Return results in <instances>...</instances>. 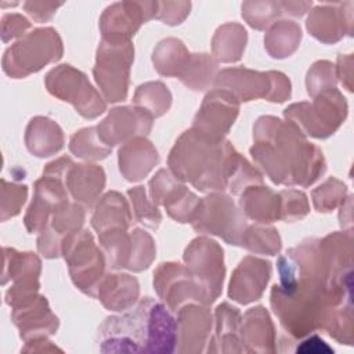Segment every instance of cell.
Returning <instances> with one entry per match:
<instances>
[{
    "mask_svg": "<svg viewBox=\"0 0 354 354\" xmlns=\"http://www.w3.org/2000/svg\"><path fill=\"white\" fill-rule=\"evenodd\" d=\"M253 141L250 155L274 184L310 187L326 170L322 151L288 120L260 116Z\"/></svg>",
    "mask_w": 354,
    "mask_h": 354,
    "instance_id": "obj_1",
    "label": "cell"
},
{
    "mask_svg": "<svg viewBox=\"0 0 354 354\" xmlns=\"http://www.w3.org/2000/svg\"><path fill=\"white\" fill-rule=\"evenodd\" d=\"M242 159L228 140H213L189 129L177 138L167 165L178 180L201 192H223Z\"/></svg>",
    "mask_w": 354,
    "mask_h": 354,
    "instance_id": "obj_2",
    "label": "cell"
},
{
    "mask_svg": "<svg viewBox=\"0 0 354 354\" xmlns=\"http://www.w3.org/2000/svg\"><path fill=\"white\" fill-rule=\"evenodd\" d=\"M64 54L62 40L53 28H37L11 44L3 55L1 66L7 76L24 79L43 66L58 61Z\"/></svg>",
    "mask_w": 354,
    "mask_h": 354,
    "instance_id": "obj_3",
    "label": "cell"
},
{
    "mask_svg": "<svg viewBox=\"0 0 354 354\" xmlns=\"http://www.w3.org/2000/svg\"><path fill=\"white\" fill-rule=\"evenodd\" d=\"M283 116L304 136L324 140L343 124L347 116V102L343 94L332 87L315 95L313 102L289 105Z\"/></svg>",
    "mask_w": 354,
    "mask_h": 354,
    "instance_id": "obj_4",
    "label": "cell"
},
{
    "mask_svg": "<svg viewBox=\"0 0 354 354\" xmlns=\"http://www.w3.org/2000/svg\"><path fill=\"white\" fill-rule=\"evenodd\" d=\"M152 301L144 297L134 310L105 318L98 329L100 351L148 353Z\"/></svg>",
    "mask_w": 354,
    "mask_h": 354,
    "instance_id": "obj_5",
    "label": "cell"
},
{
    "mask_svg": "<svg viewBox=\"0 0 354 354\" xmlns=\"http://www.w3.org/2000/svg\"><path fill=\"white\" fill-rule=\"evenodd\" d=\"M216 88L230 91L239 102L264 98L283 102L290 98L292 86L288 76L278 71L259 72L248 68H225L214 79Z\"/></svg>",
    "mask_w": 354,
    "mask_h": 354,
    "instance_id": "obj_6",
    "label": "cell"
},
{
    "mask_svg": "<svg viewBox=\"0 0 354 354\" xmlns=\"http://www.w3.org/2000/svg\"><path fill=\"white\" fill-rule=\"evenodd\" d=\"M61 254L75 286L84 295L95 297L97 288L105 275L106 260L101 248L95 245L93 234L88 230H80L65 236Z\"/></svg>",
    "mask_w": 354,
    "mask_h": 354,
    "instance_id": "obj_7",
    "label": "cell"
},
{
    "mask_svg": "<svg viewBox=\"0 0 354 354\" xmlns=\"http://www.w3.org/2000/svg\"><path fill=\"white\" fill-rule=\"evenodd\" d=\"M134 61V47L130 41L101 40L97 48L93 75L104 100L119 102L126 100L130 83V68Z\"/></svg>",
    "mask_w": 354,
    "mask_h": 354,
    "instance_id": "obj_8",
    "label": "cell"
},
{
    "mask_svg": "<svg viewBox=\"0 0 354 354\" xmlns=\"http://www.w3.org/2000/svg\"><path fill=\"white\" fill-rule=\"evenodd\" d=\"M191 224L196 232L220 236L235 246L241 245L248 227L242 210L223 192H210V195L202 198Z\"/></svg>",
    "mask_w": 354,
    "mask_h": 354,
    "instance_id": "obj_9",
    "label": "cell"
},
{
    "mask_svg": "<svg viewBox=\"0 0 354 354\" xmlns=\"http://www.w3.org/2000/svg\"><path fill=\"white\" fill-rule=\"evenodd\" d=\"M46 87L55 98L69 102L86 119H95L106 109L105 100L88 82L87 76L71 66L58 65L44 77Z\"/></svg>",
    "mask_w": 354,
    "mask_h": 354,
    "instance_id": "obj_10",
    "label": "cell"
},
{
    "mask_svg": "<svg viewBox=\"0 0 354 354\" xmlns=\"http://www.w3.org/2000/svg\"><path fill=\"white\" fill-rule=\"evenodd\" d=\"M153 288L159 299L173 313H177L188 303L206 306L213 303L188 267L180 263L169 261L159 264L153 271Z\"/></svg>",
    "mask_w": 354,
    "mask_h": 354,
    "instance_id": "obj_11",
    "label": "cell"
},
{
    "mask_svg": "<svg viewBox=\"0 0 354 354\" xmlns=\"http://www.w3.org/2000/svg\"><path fill=\"white\" fill-rule=\"evenodd\" d=\"M184 261L194 278L214 301L221 295L225 277L223 248L214 239L198 236L187 246Z\"/></svg>",
    "mask_w": 354,
    "mask_h": 354,
    "instance_id": "obj_12",
    "label": "cell"
},
{
    "mask_svg": "<svg viewBox=\"0 0 354 354\" xmlns=\"http://www.w3.org/2000/svg\"><path fill=\"white\" fill-rule=\"evenodd\" d=\"M158 1H120L105 8L100 18L102 40L130 41L140 26L155 18Z\"/></svg>",
    "mask_w": 354,
    "mask_h": 354,
    "instance_id": "obj_13",
    "label": "cell"
},
{
    "mask_svg": "<svg viewBox=\"0 0 354 354\" xmlns=\"http://www.w3.org/2000/svg\"><path fill=\"white\" fill-rule=\"evenodd\" d=\"M4 266L1 274V285L12 281V285L6 292V303H12L25 299L30 295L39 293L41 272V261L37 254L32 252H18L12 248H3Z\"/></svg>",
    "mask_w": 354,
    "mask_h": 354,
    "instance_id": "obj_14",
    "label": "cell"
},
{
    "mask_svg": "<svg viewBox=\"0 0 354 354\" xmlns=\"http://www.w3.org/2000/svg\"><path fill=\"white\" fill-rule=\"evenodd\" d=\"M239 113V101L227 90L209 91L196 112L192 127L213 140H224Z\"/></svg>",
    "mask_w": 354,
    "mask_h": 354,
    "instance_id": "obj_15",
    "label": "cell"
},
{
    "mask_svg": "<svg viewBox=\"0 0 354 354\" xmlns=\"http://www.w3.org/2000/svg\"><path fill=\"white\" fill-rule=\"evenodd\" d=\"M153 118L137 106H116L97 127L98 137L108 147L126 144L136 137H145L152 130Z\"/></svg>",
    "mask_w": 354,
    "mask_h": 354,
    "instance_id": "obj_16",
    "label": "cell"
},
{
    "mask_svg": "<svg viewBox=\"0 0 354 354\" xmlns=\"http://www.w3.org/2000/svg\"><path fill=\"white\" fill-rule=\"evenodd\" d=\"M10 307L12 308L11 319L24 342L54 335L59 326V321L51 311L47 299L39 293L21 299Z\"/></svg>",
    "mask_w": 354,
    "mask_h": 354,
    "instance_id": "obj_17",
    "label": "cell"
},
{
    "mask_svg": "<svg viewBox=\"0 0 354 354\" xmlns=\"http://www.w3.org/2000/svg\"><path fill=\"white\" fill-rule=\"evenodd\" d=\"M33 199L26 210L24 223L28 232H41L53 213L64 203L69 202L68 189L65 187L64 178L58 176L44 174L35 183Z\"/></svg>",
    "mask_w": 354,
    "mask_h": 354,
    "instance_id": "obj_18",
    "label": "cell"
},
{
    "mask_svg": "<svg viewBox=\"0 0 354 354\" xmlns=\"http://www.w3.org/2000/svg\"><path fill=\"white\" fill-rule=\"evenodd\" d=\"M213 318L209 306L188 303L177 311V344L181 354H199L206 351L210 340Z\"/></svg>",
    "mask_w": 354,
    "mask_h": 354,
    "instance_id": "obj_19",
    "label": "cell"
},
{
    "mask_svg": "<svg viewBox=\"0 0 354 354\" xmlns=\"http://www.w3.org/2000/svg\"><path fill=\"white\" fill-rule=\"evenodd\" d=\"M353 3H326L317 6L310 11L306 26L313 37L333 44L343 39L344 35H353Z\"/></svg>",
    "mask_w": 354,
    "mask_h": 354,
    "instance_id": "obj_20",
    "label": "cell"
},
{
    "mask_svg": "<svg viewBox=\"0 0 354 354\" xmlns=\"http://www.w3.org/2000/svg\"><path fill=\"white\" fill-rule=\"evenodd\" d=\"M84 218V206L80 203L66 202L61 205L53 213L47 227L39 234L37 250L47 259L58 257L65 236L80 231Z\"/></svg>",
    "mask_w": 354,
    "mask_h": 354,
    "instance_id": "obj_21",
    "label": "cell"
},
{
    "mask_svg": "<svg viewBox=\"0 0 354 354\" xmlns=\"http://www.w3.org/2000/svg\"><path fill=\"white\" fill-rule=\"evenodd\" d=\"M271 277V263L254 256H246L234 270L230 285L228 297L249 304L259 300Z\"/></svg>",
    "mask_w": 354,
    "mask_h": 354,
    "instance_id": "obj_22",
    "label": "cell"
},
{
    "mask_svg": "<svg viewBox=\"0 0 354 354\" xmlns=\"http://www.w3.org/2000/svg\"><path fill=\"white\" fill-rule=\"evenodd\" d=\"M71 196L84 207H93L105 187V171L98 165L71 163L64 176Z\"/></svg>",
    "mask_w": 354,
    "mask_h": 354,
    "instance_id": "obj_23",
    "label": "cell"
},
{
    "mask_svg": "<svg viewBox=\"0 0 354 354\" xmlns=\"http://www.w3.org/2000/svg\"><path fill=\"white\" fill-rule=\"evenodd\" d=\"M243 353H275V328L268 311L263 306L249 308L241 324Z\"/></svg>",
    "mask_w": 354,
    "mask_h": 354,
    "instance_id": "obj_24",
    "label": "cell"
},
{
    "mask_svg": "<svg viewBox=\"0 0 354 354\" xmlns=\"http://www.w3.org/2000/svg\"><path fill=\"white\" fill-rule=\"evenodd\" d=\"M214 321L216 330L207 343L206 353H243L241 340L242 315L239 310L230 303H221L214 311Z\"/></svg>",
    "mask_w": 354,
    "mask_h": 354,
    "instance_id": "obj_25",
    "label": "cell"
},
{
    "mask_svg": "<svg viewBox=\"0 0 354 354\" xmlns=\"http://www.w3.org/2000/svg\"><path fill=\"white\" fill-rule=\"evenodd\" d=\"M119 170L127 181H140L159 162V153L145 137H136L123 144L118 152Z\"/></svg>",
    "mask_w": 354,
    "mask_h": 354,
    "instance_id": "obj_26",
    "label": "cell"
},
{
    "mask_svg": "<svg viewBox=\"0 0 354 354\" xmlns=\"http://www.w3.org/2000/svg\"><path fill=\"white\" fill-rule=\"evenodd\" d=\"M140 285L137 278L129 274H106L101 279L97 295L98 300L106 310L127 311L138 300Z\"/></svg>",
    "mask_w": 354,
    "mask_h": 354,
    "instance_id": "obj_27",
    "label": "cell"
},
{
    "mask_svg": "<svg viewBox=\"0 0 354 354\" xmlns=\"http://www.w3.org/2000/svg\"><path fill=\"white\" fill-rule=\"evenodd\" d=\"M25 144L33 156L47 158L64 148L65 136L62 129L53 119L35 116L26 126Z\"/></svg>",
    "mask_w": 354,
    "mask_h": 354,
    "instance_id": "obj_28",
    "label": "cell"
},
{
    "mask_svg": "<svg viewBox=\"0 0 354 354\" xmlns=\"http://www.w3.org/2000/svg\"><path fill=\"white\" fill-rule=\"evenodd\" d=\"M239 207L246 218L259 224L279 220V195L263 184L246 188L241 194Z\"/></svg>",
    "mask_w": 354,
    "mask_h": 354,
    "instance_id": "obj_29",
    "label": "cell"
},
{
    "mask_svg": "<svg viewBox=\"0 0 354 354\" xmlns=\"http://www.w3.org/2000/svg\"><path fill=\"white\" fill-rule=\"evenodd\" d=\"M131 220L133 216L130 206L123 195L118 191H109L98 201L91 217V225L98 234H101L112 228L127 230Z\"/></svg>",
    "mask_w": 354,
    "mask_h": 354,
    "instance_id": "obj_30",
    "label": "cell"
},
{
    "mask_svg": "<svg viewBox=\"0 0 354 354\" xmlns=\"http://www.w3.org/2000/svg\"><path fill=\"white\" fill-rule=\"evenodd\" d=\"M248 43L246 29L236 22H228L217 28L212 39V51L216 61L230 64L242 58Z\"/></svg>",
    "mask_w": 354,
    "mask_h": 354,
    "instance_id": "obj_31",
    "label": "cell"
},
{
    "mask_svg": "<svg viewBox=\"0 0 354 354\" xmlns=\"http://www.w3.org/2000/svg\"><path fill=\"white\" fill-rule=\"evenodd\" d=\"M189 57L191 53L181 40L167 37L160 40L153 48L152 62L159 75L166 77H180Z\"/></svg>",
    "mask_w": 354,
    "mask_h": 354,
    "instance_id": "obj_32",
    "label": "cell"
},
{
    "mask_svg": "<svg viewBox=\"0 0 354 354\" xmlns=\"http://www.w3.org/2000/svg\"><path fill=\"white\" fill-rule=\"evenodd\" d=\"M301 29L293 21L274 22L264 36V47L267 53L277 59L290 57L300 46Z\"/></svg>",
    "mask_w": 354,
    "mask_h": 354,
    "instance_id": "obj_33",
    "label": "cell"
},
{
    "mask_svg": "<svg viewBox=\"0 0 354 354\" xmlns=\"http://www.w3.org/2000/svg\"><path fill=\"white\" fill-rule=\"evenodd\" d=\"M218 73V64L214 57L201 53L191 54L187 66L180 75V80L184 86L194 91H203L209 88Z\"/></svg>",
    "mask_w": 354,
    "mask_h": 354,
    "instance_id": "obj_34",
    "label": "cell"
},
{
    "mask_svg": "<svg viewBox=\"0 0 354 354\" xmlns=\"http://www.w3.org/2000/svg\"><path fill=\"white\" fill-rule=\"evenodd\" d=\"M149 196L151 201L158 206H165L166 210L171 209L189 189L178 180L170 170L160 169L149 180Z\"/></svg>",
    "mask_w": 354,
    "mask_h": 354,
    "instance_id": "obj_35",
    "label": "cell"
},
{
    "mask_svg": "<svg viewBox=\"0 0 354 354\" xmlns=\"http://www.w3.org/2000/svg\"><path fill=\"white\" fill-rule=\"evenodd\" d=\"M98 241L108 267L112 270L127 268L131 249V239L127 230L112 228L104 231L98 234Z\"/></svg>",
    "mask_w": 354,
    "mask_h": 354,
    "instance_id": "obj_36",
    "label": "cell"
},
{
    "mask_svg": "<svg viewBox=\"0 0 354 354\" xmlns=\"http://www.w3.org/2000/svg\"><path fill=\"white\" fill-rule=\"evenodd\" d=\"M133 104L148 112L152 118H159L170 109L171 94L162 82H147L137 87Z\"/></svg>",
    "mask_w": 354,
    "mask_h": 354,
    "instance_id": "obj_37",
    "label": "cell"
},
{
    "mask_svg": "<svg viewBox=\"0 0 354 354\" xmlns=\"http://www.w3.org/2000/svg\"><path fill=\"white\" fill-rule=\"evenodd\" d=\"M239 246L257 254L275 256L279 253L282 242L277 228L253 224L246 227Z\"/></svg>",
    "mask_w": 354,
    "mask_h": 354,
    "instance_id": "obj_38",
    "label": "cell"
},
{
    "mask_svg": "<svg viewBox=\"0 0 354 354\" xmlns=\"http://www.w3.org/2000/svg\"><path fill=\"white\" fill-rule=\"evenodd\" d=\"M69 151L84 160H101L111 153L112 148L101 141L97 127H84L72 134Z\"/></svg>",
    "mask_w": 354,
    "mask_h": 354,
    "instance_id": "obj_39",
    "label": "cell"
},
{
    "mask_svg": "<svg viewBox=\"0 0 354 354\" xmlns=\"http://www.w3.org/2000/svg\"><path fill=\"white\" fill-rule=\"evenodd\" d=\"M282 15H286L285 1H245L242 4L243 19L257 30L270 28Z\"/></svg>",
    "mask_w": 354,
    "mask_h": 354,
    "instance_id": "obj_40",
    "label": "cell"
},
{
    "mask_svg": "<svg viewBox=\"0 0 354 354\" xmlns=\"http://www.w3.org/2000/svg\"><path fill=\"white\" fill-rule=\"evenodd\" d=\"M131 249L127 270L140 272L147 270L156 256V246L152 236L141 228H134L130 232Z\"/></svg>",
    "mask_w": 354,
    "mask_h": 354,
    "instance_id": "obj_41",
    "label": "cell"
},
{
    "mask_svg": "<svg viewBox=\"0 0 354 354\" xmlns=\"http://www.w3.org/2000/svg\"><path fill=\"white\" fill-rule=\"evenodd\" d=\"M347 187L336 177H329L324 184L311 192L313 203L317 212L329 213L335 210L346 199Z\"/></svg>",
    "mask_w": 354,
    "mask_h": 354,
    "instance_id": "obj_42",
    "label": "cell"
},
{
    "mask_svg": "<svg viewBox=\"0 0 354 354\" xmlns=\"http://www.w3.org/2000/svg\"><path fill=\"white\" fill-rule=\"evenodd\" d=\"M127 195L133 206L134 218L142 225L151 230H156L162 221V213L158 206L151 199H148L145 188L142 185L130 188Z\"/></svg>",
    "mask_w": 354,
    "mask_h": 354,
    "instance_id": "obj_43",
    "label": "cell"
},
{
    "mask_svg": "<svg viewBox=\"0 0 354 354\" xmlns=\"http://www.w3.org/2000/svg\"><path fill=\"white\" fill-rule=\"evenodd\" d=\"M279 195V220L297 221L310 213L307 195L299 189H283Z\"/></svg>",
    "mask_w": 354,
    "mask_h": 354,
    "instance_id": "obj_44",
    "label": "cell"
},
{
    "mask_svg": "<svg viewBox=\"0 0 354 354\" xmlns=\"http://www.w3.org/2000/svg\"><path fill=\"white\" fill-rule=\"evenodd\" d=\"M336 72L335 65L329 61H317L307 72L306 86L310 97H315L319 93L336 87Z\"/></svg>",
    "mask_w": 354,
    "mask_h": 354,
    "instance_id": "obj_45",
    "label": "cell"
},
{
    "mask_svg": "<svg viewBox=\"0 0 354 354\" xmlns=\"http://www.w3.org/2000/svg\"><path fill=\"white\" fill-rule=\"evenodd\" d=\"M28 196V187L25 184L8 183L1 178V201H0V220L7 221L19 214Z\"/></svg>",
    "mask_w": 354,
    "mask_h": 354,
    "instance_id": "obj_46",
    "label": "cell"
},
{
    "mask_svg": "<svg viewBox=\"0 0 354 354\" xmlns=\"http://www.w3.org/2000/svg\"><path fill=\"white\" fill-rule=\"evenodd\" d=\"M189 1H158L156 19L163 21V24L174 26L181 24L189 14Z\"/></svg>",
    "mask_w": 354,
    "mask_h": 354,
    "instance_id": "obj_47",
    "label": "cell"
},
{
    "mask_svg": "<svg viewBox=\"0 0 354 354\" xmlns=\"http://www.w3.org/2000/svg\"><path fill=\"white\" fill-rule=\"evenodd\" d=\"M32 28L28 18L21 14H4L1 18V40L4 43L15 39L24 37L26 30Z\"/></svg>",
    "mask_w": 354,
    "mask_h": 354,
    "instance_id": "obj_48",
    "label": "cell"
},
{
    "mask_svg": "<svg viewBox=\"0 0 354 354\" xmlns=\"http://www.w3.org/2000/svg\"><path fill=\"white\" fill-rule=\"evenodd\" d=\"M62 3H44V1H26L24 3L25 11L36 21V22H47L53 18L57 8L61 7Z\"/></svg>",
    "mask_w": 354,
    "mask_h": 354,
    "instance_id": "obj_49",
    "label": "cell"
},
{
    "mask_svg": "<svg viewBox=\"0 0 354 354\" xmlns=\"http://www.w3.org/2000/svg\"><path fill=\"white\" fill-rule=\"evenodd\" d=\"M336 79L342 82V84L347 88V91H353V55H339L337 57V65L335 68Z\"/></svg>",
    "mask_w": 354,
    "mask_h": 354,
    "instance_id": "obj_50",
    "label": "cell"
},
{
    "mask_svg": "<svg viewBox=\"0 0 354 354\" xmlns=\"http://www.w3.org/2000/svg\"><path fill=\"white\" fill-rule=\"evenodd\" d=\"M22 353H51V351H62L53 342L47 339V336L35 337L25 342V346L21 348Z\"/></svg>",
    "mask_w": 354,
    "mask_h": 354,
    "instance_id": "obj_51",
    "label": "cell"
},
{
    "mask_svg": "<svg viewBox=\"0 0 354 354\" xmlns=\"http://www.w3.org/2000/svg\"><path fill=\"white\" fill-rule=\"evenodd\" d=\"M296 351L297 353H333V348H330L317 335H313L308 339L303 340L301 344L297 346Z\"/></svg>",
    "mask_w": 354,
    "mask_h": 354,
    "instance_id": "obj_52",
    "label": "cell"
}]
</instances>
